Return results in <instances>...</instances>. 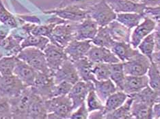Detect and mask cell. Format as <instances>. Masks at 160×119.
<instances>
[{"instance_id": "obj_1", "label": "cell", "mask_w": 160, "mask_h": 119, "mask_svg": "<svg viewBox=\"0 0 160 119\" xmlns=\"http://www.w3.org/2000/svg\"><path fill=\"white\" fill-rule=\"evenodd\" d=\"M47 118H69L73 111L72 103L68 95L53 97L45 100Z\"/></svg>"}, {"instance_id": "obj_2", "label": "cell", "mask_w": 160, "mask_h": 119, "mask_svg": "<svg viewBox=\"0 0 160 119\" xmlns=\"http://www.w3.org/2000/svg\"><path fill=\"white\" fill-rule=\"evenodd\" d=\"M16 57L28 64L37 72L52 73L47 66L44 51L41 49L35 47L24 48L21 50Z\"/></svg>"}, {"instance_id": "obj_3", "label": "cell", "mask_w": 160, "mask_h": 119, "mask_svg": "<svg viewBox=\"0 0 160 119\" xmlns=\"http://www.w3.org/2000/svg\"><path fill=\"white\" fill-rule=\"evenodd\" d=\"M88 16L96 21L99 27L108 26L116 19V13L114 11L106 0H100L88 8Z\"/></svg>"}, {"instance_id": "obj_4", "label": "cell", "mask_w": 160, "mask_h": 119, "mask_svg": "<svg viewBox=\"0 0 160 119\" xmlns=\"http://www.w3.org/2000/svg\"><path fill=\"white\" fill-rule=\"evenodd\" d=\"M88 7L79 5H68L54 10H47L44 13L56 15L64 21L72 23H79L88 16Z\"/></svg>"}, {"instance_id": "obj_5", "label": "cell", "mask_w": 160, "mask_h": 119, "mask_svg": "<svg viewBox=\"0 0 160 119\" xmlns=\"http://www.w3.org/2000/svg\"><path fill=\"white\" fill-rule=\"evenodd\" d=\"M75 23L65 21L56 25L49 38L50 42L64 48L69 43L75 39Z\"/></svg>"}, {"instance_id": "obj_6", "label": "cell", "mask_w": 160, "mask_h": 119, "mask_svg": "<svg viewBox=\"0 0 160 119\" xmlns=\"http://www.w3.org/2000/svg\"><path fill=\"white\" fill-rule=\"evenodd\" d=\"M54 85L55 82L53 74L38 72L34 84L30 88L32 93L46 100L52 97Z\"/></svg>"}, {"instance_id": "obj_7", "label": "cell", "mask_w": 160, "mask_h": 119, "mask_svg": "<svg viewBox=\"0 0 160 119\" xmlns=\"http://www.w3.org/2000/svg\"><path fill=\"white\" fill-rule=\"evenodd\" d=\"M32 93L30 88L27 87L20 95L9 98L12 118H28V109Z\"/></svg>"}, {"instance_id": "obj_8", "label": "cell", "mask_w": 160, "mask_h": 119, "mask_svg": "<svg viewBox=\"0 0 160 119\" xmlns=\"http://www.w3.org/2000/svg\"><path fill=\"white\" fill-rule=\"evenodd\" d=\"M152 61L140 52L132 59L123 63L124 71L127 76L146 75Z\"/></svg>"}, {"instance_id": "obj_9", "label": "cell", "mask_w": 160, "mask_h": 119, "mask_svg": "<svg viewBox=\"0 0 160 119\" xmlns=\"http://www.w3.org/2000/svg\"><path fill=\"white\" fill-rule=\"evenodd\" d=\"M157 25V21L152 18L145 16L140 24L133 29L131 34L130 44L137 48L140 42L147 35L154 32Z\"/></svg>"}, {"instance_id": "obj_10", "label": "cell", "mask_w": 160, "mask_h": 119, "mask_svg": "<svg viewBox=\"0 0 160 119\" xmlns=\"http://www.w3.org/2000/svg\"><path fill=\"white\" fill-rule=\"evenodd\" d=\"M47 66L49 70L53 74L65 61L68 59L64 48L60 47L52 42H49L44 49Z\"/></svg>"}, {"instance_id": "obj_11", "label": "cell", "mask_w": 160, "mask_h": 119, "mask_svg": "<svg viewBox=\"0 0 160 119\" xmlns=\"http://www.w3.org/2000/svg\"><path fill=\"white\" fill-rule=\"evenodd\" d=\"M27 88L22 81L14 74L3 76L0 81V93L8 98L20 95Z\"/></svg>"}, {"instance_id": "obj_12", "label": "cell", "mask_w": 160, "mask_h": 119, "mask_svg": "<svg viewBox=\"0 0 160 119\" xmlns=\"http://www.w3.org/2000/svg\"><path fill=\"white\" fill-rule=\"evenodd\" d=\"M55 84L61 82H67L72 85L80 80L78 72L72 61L67 59L53 74Z\"/></svg>"}, {"instance_id": "obj_13", "label": "cell", "mask_w": 160, "mask_h": 119, "mask_svg": "<svg viewBox=\"0 0 160 119\" xmlns=\"http://www.w3.org/2000/svg\"><path fill=\"white\" fill-rule=\"evenodd\" d=\"M93 88V82H86L82 80L72 85L68 96L72 102L73 110L86 102L89 91Z\"/></svg>"}, {"instance_id": "obj_14", "label": "cell", "mask_w": 160, "mask_h": 119, "mask_svg": "<svg viewBox=\"0 0 160 119\" xmlns=\"http://www.w3.org/2000/svg\"><path fill=\"white\" fill-rule=\"evenodd\" d=\"M99 26L91 17H86L75 25V39L78 40H92L96 35Z\"/></svg>"}, {"instance_id": "obj_15", "label": "cell", "mask_w": 160, "mask_h": 119, "mask_svg": "<svg viewBox=\"0 0 160 119\" xmlns=\"http://www.w3.org/2000/svg\"><path fill=\"white\" fill-rule=\"evenodd\" d=\"M92 44L91 40H78L73 39L64 48L68 59L72 62L87 56Z\"/></svg>"}, {"instance_id": "obj_16", "label": "cell", "mask_w": 160, "mask_h": 119, "mask_svg": "<svg viewBox=\"0 0 160 119\" xmlns=\"http://www.w3.org/2000/svg\"><path fill=\"white\" fill-rule=\"evenodd\" d=\"M87 57L94 63H105L108 64L121 62L111 49L92 44Z\"/></svg>"}, {"instance_id": "obj_17", "label": "cell", "mask_w": 160, "mask_h": 119, "mask_svg": "<svg viewBox=\"0 0 160 119\" xmlns=\"http://www.w3.org/2000/svg\"><path fill=\"white\" fill-rule=\"evenodd\" d=\"M112 10L116 13L136 12L144 14L146 6L133 0H106Z\"/></svg>"}, {"instance_id": "obj_18", "label": "cell", "mask_w": 160, "mask_h": 119, "mask_svg": "<svg viewBox=\"0 0 160 119\" xmlns=\"http://www.w3.org/2000/svg\"><path fill=\"white\" fill-rule=\"evenodd\" d=\"M13 74L19 78L27 87H30L34 84L38 72L23 61L17 57L16 66Z\"/></svg>"}, {"instance_id": "obj_19", "label": "cell", "mask_w": 160, "mask_h": 119, "mask_svg": "<svg viewBox=\"0 0 160 119\" xmlns=\"http://www.w3.org/2000/svg\"><path fill=\"white\" fill-rule=\"evenodd\" d=\"M148 76H127L125 79L122 91L128 95L136 94L148 86Z\"/></svg>"}, {"instance_id": "obj_20", "label": "cell", "mask_w": 160, "mask_h": 119, "mask_svg": "<svg viewBox=\"0 0 160 119\" xmlns=\"http://www.w3.org/2000/svg\"><path fill=\"white\" fill-rule=\"evenodd\" d=\"M47 112L45 99L32 93L30 106L28 109V118L43 119L47 118Z\"/></svg>"}, {"instance_id": "obj_21", "label": "cell", "mask_w": 160, "mask_h": 119, "mask_svg": "<svg viewBox=\"0 0 160 119\" xmlns=\"http://www.w3.org/2000/svg\"><path fill=\"white\" fill-rule=\"evenodd\" d=\"M111 50L121 62L126 61L132 59L140 51L138 48H133L130 43L115 42L112 46Z\"/></svg>"}, {"instance_id": "obj_22", "label": "cell", "mask_w": 160, "mask_h": 119, "mask_svg": "<svg viewBox=\"0 0 160 119\" xmlns=\"http://www.w3.org/2000/svg\"><path fill=\"white\" fill-rule=\"evenodd\" d=\"M132 103V114L133 118L151 119L152 118V107L153 105L138 99L133 95Z\"/></svg>"}, {"instance_id": "obj_23", "label": "cell", "mask_w": 160, "mask_h": 119, "mask_svg": "<svg viewBox=\"0 0 160 119\" xmlns=\"http://www.w3.org/2000/svg\"><path fill=\"white\" fill-rule=\"evenodd\" d=\"M112 38L115 42L130 43L132 31L116 20L108 25Z\"/></svg>"}, {"instance_id": "obj_24", "label": "cell", "mask_w": 160, "mask_h": 119, "mask_svg": "<svg viewBox=\"0 0 160 119\" xmlns=\"http://www.w3.org/2000/svg\"><path fill=\"white\" fill-rule=\"evenodd\" d=\"M93 84L94 89L95 90L97 94L103 103H105V100L109 96H110L117 91H119L114 82L110 78L105 80H95L93 82Z\"/></svg>"}, {"instance_id": "obj_25", "label": "cell", "mask_w": 160, "mask_h": 119, "mask_svg": "<svg viewBox=\"0 0 160 119\" xmlns=\"http://www.w3.org/2000/svg\"><path fill=\"white\" fill-rule=\"evenodd\" d=\"M75 66L79 76L80 80L86 82H94L95 80L92 74V67L94 63L88 59L83 57L73 62Z\"/></svg>"}, {"instance_id": "obj_26", "label": "cell", "mask_w": 160, "mask_h": 119, "mask_svg": "<svg viewBox=\"0 0 160 119\" xmlns=\"http://www.w3.org/2000/svg\"><path fill=\"white\" fill-rule=\"evenodd\" d=\"M128 97L129 95L123 91H120V90L109 96L104 103L103 113L105 116V114L111 112L121 106L128 99Z\"/></svg>"}, {"instance_id": "obj_27", "label": "cell", "mask_w": 160, "mask_h": 119, "mask_svg": "<svg viewBox=\"0 0 160 119\" xmlns=\"http://www.w3.org/2000/svg\"><path fill=\"white\" fill-rule=\"evenodd\" d=\"M145 16L144 14L127 12L116 14V20L129 30H132L140 24Z\"/></svg>"}, {"instance_id": "obj_28", "label": "cell", "mask_w": 160, "mask_h": 119, "mask_svg": "<svg viewBox=\"0 0 160 119\" xmlns=\"http://www.w3.org/2000/svg\"><path fill=\"white\" fill-rule=\"evenodd\" d=\"M132 97L129 95L128 99L117 109L105 114V118L106 119H132L133 118L132 114Z\"/></svg>"}, {"instance_id": "obj_29", "label": "cell", "mask_w": 160, "mask_h": 119, "mask_svg": "<svg viewBox=\"0 0 160 119\" xmlns=\"http://www.w3.org/2000/svg\"><path fill=\"white\" fill-rule=\"evenodd\" d=\"M92 44L111 49L115 41L112 38L108 26L99 27L97 33L92 39Z\"/></svg>"}, {"instance_id": "obj_30", "label": "cell", "mask_w": 160, "mask_h": 119, "mask_svg": "<svg viewBox=\"0 0 160 119\" xmlns=\"http://www.w3.org/2000/svg\"><path fill=\"white\" fill-rule=\"evenodd\" d=\"M24 38L16 35H10L8 37L0 40V46L3 48L8 50L13 56H17L21 48V42Z\"/></svg>"}, {"instance_id": "obj_31", "label": "cell", "mask_w": 160, "mask_h": 119, "mask_svg": "<svg viewBox=\"0 0 160 119\" xmlns=\"http://www.w3.org/2000/svg\"><path fill=\"white\" fill-rule=\"evenodd\" d=\"M110 79L114 82L120 91H122L126 74L124 71L122 62L110 64Z\"/></svg>"}, {"instance_id": "obj_32", "label": "cell", "mask_w": 160, "mask_h": 119, "mask_svg": "<svg viewBox=\"0 0 160 119\" xmlns=\"http://www.w3.org/2000/svg\"><path fill=\"white\" fill-rule=\"evenodd\" d=\"M50 42L49 39L45 36L29 34L21 42V48L26 47H35L44 50L46 46Z\"/></svg>"}, {"instance_id": "obj_33", "label": "cell", "mask_w": 160, "mask_h": 119, "mask_svg": "<svg viewBox=\"0 0 160 119\" xmlns=\"http://www.w3.org/2000/svg\"><path fill=\"white\" fill-rule=\"evenodd\" d=\"M139 51L152 61V56L155 52V40L153 32L147 35L138 46Z\"/></svg>"}, {"instance_id": "obj_34", "label": "cell", "mask_w": 160, "mask_h": 119, "mask_svg": "<svg viewBox=\"0 0 160 119\" xmlns=\"http://www.w3.org/2000/svg\"><path fill=\"white\" fill-rule=\"evenodd\" d=\"M85 103L89 114L94 111L103 110L104 109V103L98 96L94 88L89 91Z\"/></svg>"}, {"instance_id": "obj_35", "label": "cell", "mask_w": 160, "mask_h": 119, "mask_svg": "<svg viewBox=\"0 0 160 119\" xmlns=\"http://www.w3.org/2000/svg\"><path fill=\"white\" fill-rule=\"evenodd\" d=\"M147 75L149 86L154 91L160 92V70L157 65L152 62Z\"/></svg>"}, {"instance_id": "obj_36", "label": "cell", "mask_w": 160, "mask_h": 119, "mask_svg": "<svg viewBox=\"0 0 160 119\" xmlns=\"http://www.w3.org/2000/svg\"><path fill=\"white\" fill-rule=\"evenodd\" d=\"M92 74L97 80H105L110 78V64L105 63H94Z\"/></svg>"}, {"instance_id": "obj_37", "label": "cell", "mask_w": 160, "mask_h": 119, "mask_svg": "<svg viewBox=\"0 0 160 119\" xmlns=\"http://www.w3.org/2000/svg\"><path fill=\"white\" fill-rule=\"evenodd\" d=\"M17 57L8 55L0 58V73L2 76L13 74L16 66Z\"/></svg>"}, {"instance_id": "obj_38", "label": "cell", "mask_w": 160, "mask_h": 119, "mask_svg": "<svg viewBox=\"0 0 160 119\" xmlns=\"http://www.w3.org/2000/svg\"><path fill=\"white\" fill-rule=\"evenodd\" d=\"M0 22L8 28L13 29L18 26L15 17L5 8L2 2L0 3Z\"/></svg>"}, {"instance_id": "obj_39", "label": "cell", "mask_w": 160, "mask_h": 119, "mask_svg": "<svg viewBox=\"0 0 160 119\" xmlns=\"http://www.w3.org/2000/svg\"><path fill=\"white\" fill-rule=\"evenodd\" d=\"M12 118V112L9 98L5 96L0 97V119Z\"/></svg>"}, {"instance_id": "obj_40", "label": "cell", "mask_w": 160, "mask_h": 119, "mask_svg": "<svg viewBox=\"0 0 160 119\" xmlns=\"http://www.w3.org/2000/svg\"><path fill=\"white\" fill-rule=\"evenodd\" d=\"M72 85H73L68 83L67 82H61L59 83L55 84L53 88L52 97L68 95Z\"/></svg>"}, {"instance_id": "obj_41", "label": "cell", "mask_w": 160, "mask_h": 119, "mask_svg": "<svg viewBox=\"0 0 160 119\" xmlns=\"http://www.w3.org/2000/svg\"><path fill=\"white\" fill-rule=\"evenodd\" d=\"M89 117V112L87 109L86 103H82L81 106L72 111L70 118L72 119H87Z\"/></svg>"}, {"instance_id": "obj_42", "label": "cell", "mask_w": 160, "mask_h": 119, "mask_svg": "<svg viewBox=\"0 0 160 119\" xmlns=\"http://www.w3.org/2000/svg\"><path fill=\"white\" fill-rule=\"evenodd\" d=\"M144 14L156 21H160V4L155 7H146Z\"/></svg>"}, {"instance_id": "obj_43", "label": "cell", "mask_w": 160, "mask_h": 119, "mask_svg": "<svg viewBox=\"0 0 160 119\" xmlns=\"http://www.w3.org/2000/svg\"><path fill=\"white\" fill-rule=\"evenodd\" d=\"M88 0H64L60 3V4L58 8H61L68 5H79L85 7H89L90 6L87 4V2Z\"/></svg>"}, {"instance_id": "obj_44", "label": "cell", "mask_w": 160, "mask_h": 119, "mask_svg": "<svg viewBox=\"0 0 160 119\" xmlns=\"http://www.w3.org/2000/svg\"><path fill=\"white\" fill-rule=\"evenodd\" d=\"M152 118L155 119L160 118V94L152 107Z\"/></svg>"}, {"instance_id": "obj_45", "label": "cell", "mask_w": 160, "mask_h": 119, "mask_svg": "<svg viewBox=\"0 0 160 119\" xmlns=\"http://www.w3.org/2000/svg\"><path fill=\"white\" fill-rule=\"evenodd\" d=\"M20 19L21 20L24 21L25 23H34V24H39L40 20L36 16H20Z\"/></svg>"}, {"instance_id": "obj_46", "label": "cell", "mask_w": 160, "mask_h": 119, "mask_svg": "<svg viewBox=\"0 0 160 119\" xmlns=\"http://www.w3.org/2000/svg\"><path fill=\"white\" fill-rule=\"evenodd\" d=\"M147 7H155L160 4V0H138Z\"/></svg>"}, {"instance_id": "obj_47", "label": "cell", "mask_w": 160, "mask_h": 119, "mask_svg": "<svg viewBox=\"0 0 160 119\" xmlns=\"http://www.w3.org/2000/svg\"><path fill=\"white\" fill-rule=\"evenodd\" d=\"M154 40H155V51L160 50V33L154 31Z\"/></svg>"}, {"instance_id": "obj_48", "label": "cell", "mask_w": 160, "mask_h": 119, "mask_svg": "<svg viewBox=\"0 0 160 119\" xmlns=\"http://www.w3.org/2000/svg\"><path fill=\"white\" fill-rule=\"evenodd\" d=\"M152 62L157 66H160V50L154 52L152 56Z\"/></svg>"}, {"instance_id": "obj_49", "label": "cell", "mask_w": 160, "mask_h": 119, "mask_svg": "<svg viewBox=\"0 0 160 119\" xmlns=\"http://www.w3.org/2000/svg\"><path fill=\"white\" fill-rule=\"evenodd\" d=\"M155 31L160 33V21H157V25H156Z\"/></svg>"}, {"instance_id": "obj_50", "label": "cell", "mask_w": 160, "mask_h": 119, "mask_svg": "<svg viewBox=\"0 0 160 119\" xmlns=\"http://www.w3.org/2000/svg\"><path fill=\"white\" fill-rule=\"evenodd\" d=\"M2 76H3L2 75V74H1V73H0V81H1V79H2Z\"/></svg>"}, {"instance_id": "obj_51", "label": "cell", "mask_w": 160, "mask_h": 119, "mask_svg": "<svg viewBox=\"0 0 160 119\" xmlns=\"http://www.w3.org/2000/svg\"><path fill=\"white\" fill-rule=\"evenodd\" d=\"M2 55L1 54V53H0V58H2Z\"/></svg>"}, {"instance_id": "obj_52", "label": "cell", "mask_w": 160, "mask_h": 119, "mask_svg": "<svg viewBox=\"0 0 160 119\" xmlns=\"http://www.w3.org/2000/svg\"><path fill=\"white\" fill-rule=\"evenodd\" d=\"M158 68H159V70H160V66H158Z\"/></svg>"}, {"instance_id": "obj_53", "label": "cell", "mask_w": 160, "mask_h": 119, "mask_svg": "<svg viewBox=\"0 0 160 119\" xmlns=\"http://www.w3.org/2000/svg\"><path fill=\"white\" fill-rule=\"evenodd\" d=\"M133 1H135V2H138V0H133Z\"/></svg>"}, {"instance_id": "obj_54", "label": "cell", "mask_w": 160, "mask_h": 119, "mask_svg": "<svg viewBox=\"0 0 160 119\" xmlns=\"http://www.w3.org/2000/svg\"><path fill=\"white\" fill-rule=\"evenodd\" d=\"M2 96V95H1V93H0V97H1Z\"/></svg>"}, {"instance_id": "obj_55", "label": "cell", "mask_w": 160, "mask_h": 119, "mask_svg": "<svg viewBox=\"0 0 160 119\" xmlns=\"http://www.w3.org/2000/svg\"><path fill=\"white\" fill-rule=\"evenodd\" d=\"M0 3H2V1H1V0H0Z\"/></svg>"}]
</instances>
